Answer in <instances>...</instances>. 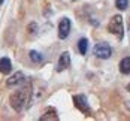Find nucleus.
Returning a JSON list of instances; mask_svg holds the SVG:
<instances>
[{"instance_id":"obj_1","label":"nucleus","mask_w":130,"mask_h":121,"mask_svg":"<svg viewBox=\"0 0 130 121\" xmlns=\"http://www.w3.org/2000/svg\"><path fill=\"white\" fill-rule=\"evenodd\" d=\"M30 94H31L30 85L21 87L20 90H17V91L11 96V99H9V100H11V106H12L17 112H21L23 108L26 106L27 103H28V100H30Z\"/></svg>"},{"instance_id":"obj_2","label":"nucleus","mask_w":130,"mask_h":121,"mask_svg":"<svg viewBox=\"0 0 130 121\" xmlns=\"http://www.w3.org/2000/svg\"><path fill=\"white\" fill-rule=\"evenodd\" d=\"M108 31L115 34L120 40H123L124 36V24H123V16L121 15H114L108 24Z\"/></svg>"},{"instance_id":"obj_3","label":"nucleus","mask_w":130,"mask_h":121,"mask_svg":"<svg viewBox=\"0 0 130 121\" xmlns=\"http://www.w3.org/2000/svg\"><path fill=\"white\" fill-rule=\"evenodd\" d=\"M93 54H94L96 57L102 58V60H106V58H109V57L112 55V48H111L109 43H106V42H99V43L94 45Z\"/></svg>"},{"instance_id":"obj_4","label":"nucleus","mask_w":130,"mask_h":121,"mask_svg":"<svg viewBox=\"0 0 130 121\" xmlns=\"http://www.w3.org/2000/svg\"><path fill=\"white\" fill-rule=\"evenodd\" d=\"M73 105L78 108L81 112H84V114H88V112H90V106H88L87 97H85L84 94H78V96H73Z\"/></svg>"},{"instance_id":"obj_5","label":"nucleus","mask_w":130,"mask_h":121,"mask_svg":"<svg viewBox=\"0 0 130 121\" xmlns=\"http://www.w3.org/2000/svg\"><path fill=\"white\" fill-rule=\"evenodd\" d=\"M70 20L69 18H63L60 23H58V38L60 39H66L70 33Z\"/></svg>"},{"instance_id":"obj_6","label":"nucleus","mask_w":130,"mask_h":121,"mask_svg":"<svg viewBox=\"0 0 130 121\" xmlns=\"http://www.w3.org/2000/svg\"><path fill=\"white\" fill-rule=\"evenodd\" d=\"M70 67V54L64 51V53L60 55V58H58V64H57V72H63L66 69H69Z\"/></svg>"},{"instance_id":"obj_7","label":"nucleus","mask_w":130,"mask_h":121,"mask_svg":"<svg viewBox=\"0 0 130 121\" xmlns=\"http://www.w3.org/2000/svg\"><path fill=\"white\" fill-rule=\"evenodd\" d=\"M24 81H26V78H24V73H23V72H15L11 78L6 79V85H8V87H15V85L23 84Z\"/></svg>"},{"instance_id":"obj_8","label":"nucleus","mask_w":130,"mask_h":121,"mask_svg":"<svg viewBox=\"0 0 130 121\" xmlns=\"http://www.w3.org/2000/svg\"><path fill=\"white\" fill-rule=\"evenodd\" d=\"M11 70H12V63H11V60H9L8 57L0 58V73L8 75V73H11Z\"/></svg>"},{"instance_id":"obj_9","label":"nucleus","mask_w":130,"mask_h":121,"mask_svg":"<svg viewBox=\"0 0 130 121\" xmlns=\"http://www.w3.org/2000/svg\"><path fill=\"white\" fill-rule=\"evenodd\" d=\"M120 72L123 75H130V57H124L120 61Z\"/></svg>"},{"instance_id":"obj_10","label":"nucleus","mask_w":130,"mask_h":121,"mask_svg":"<svg viewBox=\"0 0 130 121\" xmlns=\"http://www.w3.org/2000/svg\"><path fill=\"white\" fill-rule=\"evenodd\" d=\"M46 120H58V115H57V112H55V109H48L46 112H45V115H42L40 117V121H46Z\"/></svg>"},{"instance_id":"obj_11","label":"nucleus","mask_w":130,"mask_h":121,"mask_svg":"<svg viewBox=\"0 0 130 121\" xmlns=\"http://www.w3.org/2000/svg\"><path fill=\"white\" fill-rule=\"evenodd\" d=\"M78 49H79V53L82 54V55H85V54H87V49H88V40L85 39V38L79 39V42H78Z\"/></svg>"},{"instance_id":"obj_12","label":"nucleus","mask_w":130,"mask_h":121,"mask_svg":"<svg viewBox=\"0 0 130 121\" xmlns=\"http://www.w3.org/2000/svg\"><path fill=\"white\" fill-rule=\"evenodd\" d=\"M28 57H30V60H31L33 63H42V61H43L42 54L38 53V51H30V53H28Z\"/></svg>"},{"instance_id":"obj_13","label":"nucleus","mask_w":130,"mask_h":121,"mask_svg":"<svg viewBox=\"0 0 130 121\" xmlns=\"http://www.w3.org/2000/svg\"><path fill=\"white\" fill-rule=\"evenodd\" d=\"M115 6L120 11H126L129 8V0H115Z\"/></svg>"},{"instance_id":"obj_14","label":"nucleus","mask_w":130,"mask_h":121,"mask_svg":"<svg viewBox=\"0 0 130 121\" xmlns=\"http://www.w3.org/2000/svg\"><path fill=\"white\" fill-rule=\"evenodd\" d=\"M3 2H5V0H0V6H2V5H3Z\"/></svg>"},{"instance_id":"obj_15","label":"nucleus","mask_w":130,"mask_h":121,"mask_svg":"<svg viewBox=\"0 0 130 121\" xmlns=\"http://www.w3.org/2000/svg\"><path fill=\"white\" fill-rule=\"evenodd\" d=\"M127 90H129V91H130V84H129V85H127Z\"/></svg>"}]
</instances>
